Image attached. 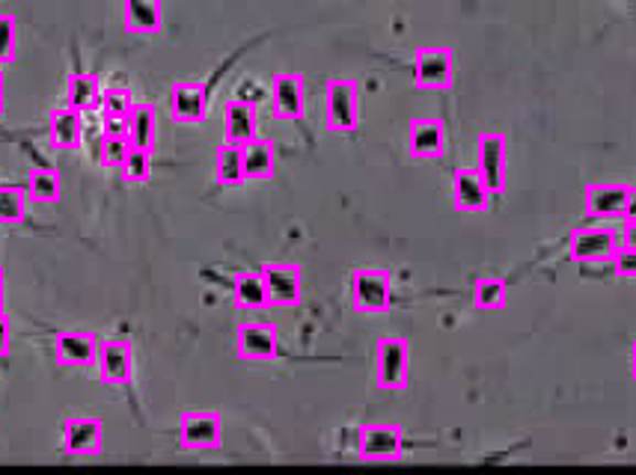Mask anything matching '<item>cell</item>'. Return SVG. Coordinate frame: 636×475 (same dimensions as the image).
<instances>
[{"label":"cell","instance_id":"cell-20","mask_svg":"<svg viewBox=\"0 0 636 475\" xmlns=\"http://www.w3.org/2000/svg\"><path fill=\"white\" fill-rule=\"evenodd\" d=\"M259 137V110L247 98H233L224 105V140L245 145Z\"/></svg>","mask_w":636,"mask_h":475},{"label":"cell","instance_id":"cell-1","mask_svg":"<svg viewBox=\"0 0 636 475\" xmlns=\"http://www.w3.org/2000/svg\"><path fill=\"white\" fill-rule=\"evenodd\" d=\"M411 380V342L405 336H381L375 342V387L381 392H405Z\"/></svg>","mask_w":636,"mask_h":475},{"label":"cell","instance_id":"cell-12","mask_svg":"<svg viewBox=\"0 0 636 475\" xmlns=\"http://www.w3.org/2000/svg\"><path fill=\"white\" fill-rule=\"evenodd\" d=\"M170 117L182 126H196L206 119L208 110V89L203 80H176L166 93Z\"/></svg>","mask_w":636,"mask_h":475},{"label":"cell","instance_id":"cell-27","mask_svg":"<svg viewBox=\"0 0 636 475\" xmlns=\"http://www.w3.org/2000/svg\"><path fill=\"white\" fill-rule=\"evenodd\" d=\"M28 196L36 205H54L63 196V179L51 166H36L28 173Z\"/></svg>","mask_w":636,"mask_h":475},{"label":"cell","instance_id":"cell-25","mask_svg":"<svg viewBox=\"0 0 636 475\" xmlns=\"http://www.w3.org/2000/svg\"><path fill=\"white\" fill-rule=\"evenodd\" d=\"M233 301H236V306H241V310H265V306H271L262 273L238 271L236 277H233Z\"/></svg>","mask_w":636,"mask_h":475},{"label":"cell","instance_id":"cell-10","mask_svg":"<svg viewBox=\"0 0 636 475\" xmlns=\"http://www.w3.org/2000/svg\"><path fill=\"white\" fill-rule=\"evenodd\" d=\"M271 306H298L304 298V271L292 262H271L259 268Z\"/></svg>","mask_w":636,"mask_h":475},{"label":"cell","instance_id":"cell-9","mask_svg":"<svg viewBox=\"0 0 636 475\" xmlns=\"http://www.w3.org/2000/svg\"><path fill=\"white\" fill-rule=\"evenodd\" d=\"M98 378L108 387H126L134 375V348L131 342L122 336H110V339L98 342Z\"/></svg>","mask_w":636,"mask_h":475},{"label":"cell","instance_id":"cell-23","mask_svg":"<svg viewBox=\"0 0 636 475\" xmlns=\"http://www.w3.org/2000/svg\"><path fill=\"white\" fill-rule=\"evenodd\" d=\"M126 134L134 145L152 149L158 145V107L152 101H134L126 119Z\"/></svg>","mask_w":636,"mask_h":475},{"label":"cell","instance_id":"cell-31","mask_svg":"<svg viewBox=\"0 0 636 475\" xmlns=\"http://www.w3.org/2000/svg\"><path fill=\"white\" fill-rule=\"evenodd\" d=\"M119 173H122V179L131 182V185L149 182V175H152V149L131 143V149H128L126 158H122V164H119Z\"/></svg>","mask_w":636,"mask_h":475},{"label":"cell","instance_id":"cell-29","mask_svg":"<svg viewBox=\"0 0 636 475\" xmlns=\"http://www.w3.org/2000/svg\"><path fill=\"white\" fill-rule=\"evenodd\" d=\"M28 187L0 185V226H19L28 217Z\"/></svg>","mask_w":636,"mask_h":475},{"label":"cell","instance_id":"cell-19","mask_svg":"<svg viewBox=\"0 0 636 475\" xmlns=\"http://www.w3.org/2000/svg\"><path fill=\"white\" fill-rule=\"evenodd\" d=\"M491 205V191L482 182V175L476 166H459L452 173V208L455 212L473 214L485 212Z\"/></svg>","mask_w":636,"mask_h":475},{"label":"cell","instance_id":"cell-39","mask_svg":"<svg viewBox=\"0 0 636 475\" xmlns=\"http://www.w3.org/2000/svg\"><path fill=\"white\" fill-rule=\"evenodd\" d=\"M7 114V80H3V72H0V117Z\"/></svg>","mask_w":636,"mask_h":475},{"label":"cell","instance_id":"cell-38","mask_svg":"<svg viewBox=\"0 0 636 475\" xmlns=\"http://www.w3.org/2000/svg\"><path fill=\"white\" fill-rule=\"evenodd\" d=\"M625 220H636V187H630V196H627Z\"/></svg>","mask_w":636,"mask_h":475},{"label":"cell","instance_id":"cell-30","mask_svg":"<svg viewBox=\"0 0 636 475\" xmlns=\"http://www.w3.org/2000/svg\"><path fill=\"white\" fill-rule=\"evenodd\" d=\"M509 301V282L499 277H479L473 282V303L479 310H499Z\"/></svg>","mask_w":636,"mask_h":475},{"label":"cell","instance_id":"cell-4","mask_svg":"<svg viewBox=\"0 0 636 475\" xmlns=\"http://www.w3.org/2000/svg\"><path fill=\"white\" fill-rule=\"evenodd\" d=\"M405 455V428L392 422L363 425L357 431V457L363 464H396Z\"/></svg>","mask_w":636,"mask_h":475},{"label":"cell","instance_id":"cell-33","mask_svg":"<svg viewBox=\"0 0 636 475\" xmlns=\"http://www.w3.org/2000/svg\"><path fill=\"white\" fill-rule=\"evenodd\" d=\"M19 57V21L0 12V66H10Z\"/></svg>","mask_w":636,"mask_h":475},{"label":"cell","instance_id":"cell-34","mask_svg":"<svg viewBox=\"0 0 636 475\" xmlns=\"http://www.w3.org/2000/svg\"><path fill=\"white\" fill-rule=\"evenodd\" d=\"M613 271L618 280H636V247H618L613 256Z\"/></svg>","mask_w":636,"mask_h":475},{"label":"cell","instance_id":"cell-37","mask_svg":"<svg viewBox=\"0 0 636 475\" xmlns=\"http://www.w3.org/2000/svg\"><path fill=\"white\" fill-rule=\"evenodd\" d=\"M7 312V273L0 268V315Z\"/></svg>","mask_w":636,"mask_h":475},{"label":"cell","instance_id":"cell-22","mask_svg":"<svg viewBox=\"0 0 636 475\" xmlns=\"http://www.w3.org/2000/svg\"><path fill=\"white\" fill-rule=\"evenodd\" d=\"M241 158L247 182H268L277 173V145L265 137H254L250 143L241 145Z\"/></svg>","mask_w":636,"mask_h":475},{"label":"cell","instance_id":"cell-28","mask_svg":"<svg viewBox=\"0 0 636 475\" xmlns=\"http://www.w3.org/2000/svg\"><path fill=\"white\" fill-rule=\"evenodd\" d=\"M138 98L131 96V89L126 87H108L101 93V117H105V128H126V119L131 114Z\"/></svg>","mask_w":636,"mask_h":475},{"label":"cell","instance_id":"cell-8","mask_svg":"<svg viewBox=\"0 0 636 475\" xmlns=\"http://www.w3.org/2000/svg\"><path fill=\"white\" fill-rule=\"evenodd\" d=\"M413 87L422 93H450L455 87V57L450 48H422L413 57Z\"/></svg>","mask_w":636,"mask_h":475},{"label":"cell","instance_id":"cell-18","mask_svg":"<svg viewBox=\"0 0 636 475\" xmlns=\"http://www.w3.org/2000/svg\"><path fill=\"white\" fill-rule=\"evenodd\" d=\"M54 357L63 369H89L98 359V342L93 333L63 331L54 336Z\"/></svg>","mask_w":636,"mask_h":475},{"label":"cell","instance_id":"cell-17","mask_svg":"<svg viewBox=\"0 0 636 475\" xmlns=\"http://www.w3.org/2000/svg\"><path fill=\"white\" fill-rule=\"evenodd\" d=\"M408 155L413 161H441L446 155V128L441 119H413L408 126Z\"/></svg>","mask_w":636,"mask_h":475},{"label":"cell","instance_id":"cell-16","mask_svg":"<svg viewBox=\"0 0 636 475\" xmlns=\"http://www.w3.org/2000/svg\"><path fill=\"white\" fill-rule=\"evenodd\" d=\"M271 107L280 119H304L306 80L298 72H280L271 80Z\"/></svg>","mask_w":636,"mask_h":475},{"label":"cell","instance_id":"cell-2","mask_svg":"<svg viewBox=\"0 0 636 475\" xmlns=\"http://www.w3.org/2000/svg\"><path fill=\"white\" fill-rule=\"evenodd\" d=\"M360 126V87L354 78H331L324 87V128L331 134H354Z\"/></svg>","mask_w":636,"mask_h":475},{"label":"cell","instance_id":"cell-26","mask_svg":"<svg viewBox=\"0 0 636 475\" xmlns=\"http://www.w3.org/2000/svg\"><path fill=\"white\" fill-rule=\"evenodd\" d=\"M215 182L224 187H238L247 182L245 158H241V145L220 143L215 149Z\"/></svg>","mask_w":636,"mask_h":475},{"label":"cell","instance_id":"cell-40","mask_svg":"<svg viewBox=\"0 0 636 475\" xmlns=\"http://www.w3.org/2000/svg\"><path fill=\"white\" fill-rule=\"evenodd\" d=\"M630 371H634V378H636V339H634V345H630Z\"/></svg>","mask_w":636,"mask_h":475},{"label":"cell","instance_id":"cell-11","mask_svg":"<svg viewBox=\"0 0 636 475\" xmlns=\"http://www.w3.org/2000/svg\"><path fill=\"white\" fill-rule=\"evenodd\" d=\"M236 354L250 363H268L280 354L277 327L268 321H245L236 331Z\"/></svg>","mask_w":636,"mask_h":475},{"label":"cell","instance_id":"cell-21","mask_svg":"<svg viewBox=\"0 0 636 475\" xmlns=\"http://www.w3.org/2000/svg\"><path fill=\"white\" fill-rule=\"evenodd\" d=\"M51 145L60 152H75L84 143V119L75 107H54L48 114Z\"/></svg>","mask_w":636,"mask_h":475},{"label":"cell","instance_id":"cell-7","mask_svg":"<svg viewBox=\"0 0 636 475\" xmlns=\"http://www.w3.org/2000/svg\"><path fill=\"white\" fill-rule=\"evenodd\" d=\"M179 446L187 452H217L224 446V417L217 410H185L179 419Z\"/></svg>","mask_w":636,"mask_h":475},{"label":"cell","instance_id":"cell-32","mask_svg":"<svg viewBox=\"0 0 636 475\" xmlns=\"http://www.w3.org/2000/svg\"><path fill=\"white\" fill-rule=\"evenodd\" d=\"M128 149H131V140H128L126 128H105V134L98 140V161L105 166H119Z\"/></svg>","mask_w":636,"mask_h":475},{"label":"cell","instance_id":"cell-35","mask_svg":"<svg viewBox=\"0 0 636 475\" xmlns=\"http://www.w3.org/2000/svg\"><path fill=\"white\" fill-rule=\"evenodd\" d=\"M10 345H12V324L10 319H7V312H3V315H0V357L10 354Z\"/></svg>","mask_w":636,"mask_h":475},{"label":"cell","instance_id":"cell-5","mask_svg":"<svg viewBox=\"0 0 636 475\" xmlns=\"http://www.w3.org/2000/svg\"><path fill=\"white\" fill-rule=\"evenodd\" d=\"M618 247H622V238L613 226H574L568 233V256L574 262H613Z\"/></svg>","mask_w":636,"mask_h":475},{"label":"cell","instance_id":"cell-24","mask_svg":"<svg viewBox=\"0 0 636 475\" xmlns=\"http://www.w3.org/2000/svg\"><path fill=\"white\" fill-rule=\"evenodd\" d=\"M101 80L93 75V72H72L66 78V105L87 114V110H96L101 105Z\"/></svg>","mask_w":636,"mask_h":475},{"label":"cell","instance_id":"cell-13","mask_svg":"<svg viewBox=\"0 0 636 475\" xmlns=\"http://www.w3.org/2000/svg\"><path fill=\"white\" fill-rule=\"evenodd\" d=\"M627 196L630 187L622 182H601V185H586L583 191V208L592 220H625Z\"/></svg>","mask_w":636,"mask_h":475},{"label":"cell","instance_id":"cell-15","mask_svg":"<svg viewBox=\"0 0 636 475\" xmlns=\"http://www.w3.org/2000/svg\"><path fill=\"white\" fill-rule=\"evenodd\" d=\"M119 19L128 36H158L164 30V0H122Z\"/></svg>","mask_w":636,"mask_h":475},{"label":"cell","instance_id":"cell-3","mask_svg":"<svg viewBox=\"0 0 636 475\" xmlns=\"http://www.w3.org/2000/svg\"><path fill=\"white\" fill-rule=\"evenodd\" d=\"M476 170L491 194H503L509 185V137L503 131H482L476 137Z\"/></svg>","mask_w":636,"mask_h":475},{"label":"cell","instance_id":"cell-36","mask_svg":"<svg viewBox=\"0 0 636 475\" xmlns=\"http://www.w3.org/2000/svg\"><path fill=\"white\" fill-rule=\"evenodd\" d=\"M618 238H622V244H625V247H636V220H622Z\"/></svg>","mask_w":636,"mask_h":475},{"label":"cell","instance_id":"cell-14","mask_svg":"<svg viewBox=\"0 0 636 475\" xmlns=\"http://www.w3.org/2000/svg\"><path fill=\"white\" fill-rule=\"evenodd\" d=\"M105 449V425L96 417H69L63 422V452L66 455H101Z\"/></svg>","mask_w":636,"mask_h":475},{"label":"cell","instance_id":"cell-6","mask_svg":"<svg viewBox=\"0 0 636 475\" xmlns=\"http://www.w3.org/2000/svg\"><path fill=\"white\" fill-rule=\"evenodd\" d=\"M392 303V273L387 268H357L352 273V306L363 315L387 312Z\"/></svg>","mask_w":636,"mask_h":475}]
</instances>
